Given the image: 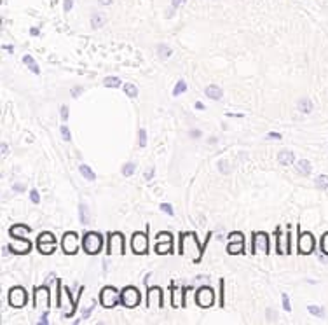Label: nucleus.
<instances>
[{
  "label": "nucleus",
  "instance_id": "nucleus-52",
  "mask_svg": "<svg viewBox=\"0 0 328 325\" xmlns=\"http://www.w3.org/2000/svg\"><path fill=\"white\" fill-rule=\"evenodd\" d=\"M154 173H156V172H154V168L148 170V172L145 173V180H152V177H154Z\"/></svg>",
  "mask_w": 328,
  "mask_h": 325
},
{
  "label": "nucleus",
  "instance_id": "nucleus-22",
  "mask_svg": "<svg viewBox=\"0 0 328 325\" xmlns=\"http://www.w3.org/2000/svg\"><path fill=\"white\" fill-rule=\"evenodd\" d=\"M243 250H245V241H229L227 245V254H243Z\"/></svg>",
  "mask_w": 328,
  "mask_h": 325
},
{
  "label": "nucleus",
  "instance_id": "nucleus-54",
  "mask_svg": "<svg viewBox=\"0 0 328 325\" xmlns=\"http://www.w3.org/2000/svg\"><path fill=\"white\" fill-rule=\"evenodd\" d=\"M185 4V0H173V7L177 9V7H180V6H184Z\"/></svg>",
  "mask_w": 328,
  "mask_h": 325
},
{
  "label": "nucleus",
  "instance_id": "nucleus-3",
  "mask_svg": "<svg viewBox=\"0 0 328 325\" xmlns=\"http://www.w3.org/2000/svg\"><path fill=\"white\" fill-rule=\"evenodd\" d=\"M142 301V296H140V290L136 287H126L121 292V304L126 308H136Z\"/></svg>",
  "mask_w": 328,
  "mask_h": 325
},
{
  "label": "nucleus",
  "instance_id": "nucleus-13",
  "mask_svg": "<svg viewBox=\"0 0 328 325\" xmlns=\"http://www.w3.org/2000/svg\"><path fill=\"white\" fill-rule=\"evenodd\" d=\"M9 250L12 254H18V255H25L32 250V243L25 238H14L12 241L9 243Z\"/></svg>",
  "mask_w": 328,
  "mask_h": 325
},
{
  "label": "nucleus",
  "instance_id": "nucleus-58",
  "mask_svg": "<svg viewBox=\"0 0 328 325\" xmlns=\"http://www.w3.org/2000/svg\"><path fill=\"white\" fill-rule=\"evenodd\" d=\"M30 33H32L33 37H35V35H39V28H32V30H30Z\"/></svg>",
  "mask_w": 328,
  "mask_h": 325
},
{
  "label": "nucleus",
  "instance_id": "nucleus-28",
  "mask_svg": "<svg viewBox=\"0 0 328 325\" xmlns=\"http://www.w3.org/2000/svg\"><path fill=\"white\" fill-rule=\"evenodd\" d=\"M103 84L106 88H121L122 80L119 79V77H106V79L103 80Z\"/></svg>",
  "mask_w": 328,
  "mask_h": 325
},
{
  "label": "nucleus",
  "instance_id": "nucleus-39",
  "mask_svg": "<svg viewBox=\"0 0 328 325\" xmlns=\"http://www.w3.org/2000/svg\"><path fill=\"white\" fill-rule=\"evenodd\" d=\"M321 252L325 255H328V233L323 234V238H321Z\"/></svg>",
  "mask_w": 328,
  "mask_h": 325
},
{
  "label": "nucleus",
  "instance_id": "nucleus-21",
  "mask_svg": "<svg viewBox=\"0 0 328 325\" xmlns=\"http://www.w3.org/2000/svg\"><path fill=\"white\" fill-rule=\"evenodd\" d=\"M297 107H299V110L302 114H311V112H313V109H314L313 101H311L309 98H300Z\"/></svg>",
  "mask_w": 328,
  "mask_h": 325
},
{
  "label": "nucleus",
  "instance_id": "nucleus-14",
  "mask_svg": "<svg viewBox=\"0 0 328 325\" xmlns=\"http://www.w3.org/2000/svg\"><path fill=\"white\" fill-rule=\"evenodd\" d=\"M264 252L269 254V236L266 233H255L253 234V254Z\"/></svg>",
  "mask_w": 328,
  "mask_h": 325
},
{
  "label": "nucleus",
  "instance_id": "nucleus-8",
  "mask_svg": "<svg viewBox=\"0 0 328 325\" xmlns=\"http://www.w3.org/2000/svg\"><path fill=\"white\" fill-rule=\"evenodd\" d=\"M79 245H80V241H79V236L75 233H67L61 239V249L65 254H70V255L77 254Z\"/></svg>",
  "mask_w": 328,
  "mask_h": 325
},
{
  "label": "nucleus",
  "instance_id": "nucleus-11",
  "mask_svg": "<svg viewBox=\"0 0 328 325\" xmlns=\"http://www.w3.org/2000/svg\"><path fill=\"white\" fill-rule=\"evenodd\" d=\"M171 241H173V236L169 233H159L157 234V243H156V252L159 255L163 254H169L171 252Z\"/></svg>",
  "mask_w": 328,
  "mask_h": 325
},
{
  "label": "nucleus",
  "instance_id": "nucleus-29",
  "mask_svg": "<svg viewBox=\"0 0 328 325\" xmlns=\"http://www.w3.org/2000/svg\"><path fill=\"white\" fill-rule=\"evenodd\" d=\"M308 310H309L311 315H313V316H318V318H323V316H325V310H323L321 306L311 304V306H308Z\"/></svg>",
  "mask_w": 328,
  "mask_h": 325
},
{
  "label": "nucleus",
  "instance_id": "nucleus-18",
  "mask_svg": "<svg viewBox=\"0 0 328 325\" xmlns=\"http://www.w3.org/2000/svg\"><path fill=\"white\" fill-rule=\"evenodd\" d=\"M278 162L283 166L293 165V162H295V154H293L292 151H281L279 156H278Z\"/></svg>",
  "mask_w": 328,
  "mask_h": 325
},
{
  "label": "nucleus",
  "instance_id": "nucleus-62",
  "mask_svg": "<svg viewBox=\"0 0 328 325\" xmlns=\"http://www.w3.org/2000/svg\"><path fill=\"white\" fill-rule=\"evenodd\" d=\"M2 154H7V144H2Z\"/></svg>",
  "mask_w": 328,
  "mask_h": 325
},
{
  "label": "nucleus",
  "instance_id": "nucleus-36",
  "mask_svg": "<svg viewBox=\"0 0 328 325\" xmlns=\"http://www.w3.org/2000/svg\"><path fill=\"white\" fill-rule=\"evenodd\" d=\"M218 170H220V173H224V175L231 173V166H229V162L227 161H222V159L218 161Z\"/></svg>",
  "mask_w": 328,
  "mask_h": 325
},
{
  "label": "nucleus",
  "instance_id": "nucleus-4",
  "mask_svg": "<svg viewBox=\"0 0 328 325\" xmlns=\"http://www.w3.org/2000/svg\"><path fill=\"white\" fill-rule=\"evenodd\" d=\"M106 254L108 255H121L124 254V236L121 233L108 234V243H106Z\"/></svg>",
  "mask_w": 328,
  "mask_h": 325
},
{
  "label": "nucleus",
  "instance_id": "nucleus-42",
  "mask_svg": "<svg viewBox=\"0 0 328 325\" xmlns=\"http://www.w3.org/2000/svg\"><path fill=\"white\" fill-rule=\"evenodd\" d=\"M61 135H63V140H67V142H70L72 140V133L67 126H61Z\"/></svg>",
  "mask_w": 328,
  "mask_h": 325
},
{
  "label": "nucleus",
  "instance_id": "nucleus-45",
  "mask_svg": "<svg viewBox=\"0 0 328 325\" xmlns=\"http://www.w3.org/2000/svg\"><path fill=\"white\" fill-rule=\"evenodd\" d=\"M281 299H283V308H285V311H290V310H292V306H290V299H288L287 294H283V296H281Z\"/></svg>",
  "mask_w": 328,
  "mask_h": 325
},
{
  "label": "nucleus",
  "instance_id": "nucleus-27",
  "mask_svg": "<svg viewBox=\"0 0 328 325\" xmlns=\"http://www.w3.org/2000/svg\"><path fill=\"white\" fill-rule=\"evenodd\" d=\"M79 219L82 224H89V208L88 205H79Z\"/></svg>",
  "mask_w": 328,
  "mask_h": 325
},
{
  "label": "nucleus",
  "instance_id": "nucleus-34",
  "mask_svg": "<svg viewBox=\"0 0 328 325\" xmlns=\"http://www.w3.org/2000/svg\"><path fill=\"white\" fill-rule=\"evenodd\" d=\"M135 170H136L135 162H126V165L122 166V175H124V177H131V175L135 173Z\"/></svg>",
  "mask_w": 328,
  "mask_h": 325
},
{
  "label": "nucleus",
  "instance_id": "nucleus-17",
  "mask_svg": "<svg viewBox=\"0 0 328 325\" xmlns=\"http://www.w3.org/2000/svg\"><path fill=\"white\" fill-rule=\"evenodd\" d=\"M30 231L32 229H30L27 224H16L9 229V234L14 238H25L27 234H30Z\"/></svg>",
  "mask_w": 328,
  "mask_h": 325
},
{
  "label": "nucleus",
  "instance_id": "nucleus-43",
  "mask_svg": "<svg viewBox=\"0 0 328 325\" xmlns=\"http://www.w3.org/2000/svg\"><path fill=\"white\" fill-rule=\"evenodd\" d=\"M229 241H245V236H243L241 233H232L231 236H229Z\"/></svg>",
  "mask_w": 328,
  "mask_h": 325
},
{
  "label": "nucleus",
  "instance_id": "nucleus-31",
  "mask_svg": "<svg viewBox=\"0 0 328 325\" xmlns=\"http://www.w3.org/2000/svg\"><path fill=\"white\" fill-rule=\"evenodd\" d=\"M316 187L318 189H328V175H319V177H316Z\"/></svg>",
  "mask_w": 328,
  "mask_h": 325
},
{
  "label": "nucleus",
  "instance_id": "nucleus-25",
  "mask_svg": "<svg viewBox=\"0 0 328 325\" xmlns=\"http://www.w3.org/2000/svg\"><path fill=\"white\" fill-rule=\"evenodd\" d=\"M311 170H313V166H311V162L308 159H300L297 162V172L300 175H309Z\"/></svg>",
  "mask_w": 328,
  "mask_h": 325
},
{
  "label": "nucleus",
  "instance_id": "nucleus-61",
  "mask_svg": "<svg viewBox=\"0 0 328 325\" xmlns=\"http://www.w3.org/2000/svg\"><path fill=\"white\" fill-rule=\"evenodd\" d=\"M216 142H218V140H216V136H211V138H210V144H211V145H215Z\"/></svg>",
  "mask_w": 328,
  "mask_h": 325
},
{
  "label": "nucleus",
  "instance_id": "nucleus-33",
  "mask_svg": "<svg viewBox=\"0 0 328 325\" xmlns=\"http://www.w3.org/2000/svg\"><path fill=\"white\" fill-rule=\"evenodd\" d=\"M157 53H159L161 58H169L173 54V51H171V48H168V46L161 44L159 48H157Z\"/></svg>",
  "mask_w": 328,
  "mask_h": 325
},
{
  "label": "nucleus",
  "instance_id": "nucleus-46",
  "mask_svg": "<svg viewBox=\"0 0 328 325\" xmlns=\"http://www.w3.org/2000/svg\"><path fill=\"white\" fill-rule=\"evenodd\" d=\"M93 310H95V306H89L88 310H84L82 311V320H88L89 316H91V313H93Z\"/></svg>",
  "mask_w": 328,
  "mask_h": 325
},
{
  "label": "nucleus",
  "instance_id": "nucleus-55",
  "mask_svg": "<svg viewBox=\"0 0 328 325\" xmlns=\"http://www.w3.org/2000/svg\"><path fill=\"white\" fill-rule=\"evenodd\" d=\"M72 6H74V2H72V0H65V11L67 12L72 9Z\"/></svg>",
  "mask_w": 328,
  "mask_h": 325
},
{
  "label": "nucleus",
  "instance_id": "nucleus-44",
  "mask_svg": "<svg viewBox=\"0 0 328 325\" xmlns=\"http://www.w3.org/2000/svg\"><path fill=\"white\" fill-rule=\"evenodd\" d=\"M224 287H225V281H224V278L220 280V306H224L225 304V299H224Z\"/></svg>",
  "mask_w": 328,
  "mask_h": 325
},
{
  "label": "nucleus",
  "instance_id": "nucleus-48",
  "mask_svg": "<svg viewBox=\"0 0 328 325\" xmlns=\"http://www.w3.org/2000/svg\"><path fill=\"white\" fill-rule=\"evenodd\" d=\"M189 135H190V138H201V136H203V133L199 130H190Z\"/></svg>",
  "mask_w": 328,
  "mask_h": 325
},
{
  "label": "nucleus",
  "instance_id": "nucleus-53",
  "mask_svg": "<svg viewBox=\"0 0 328 325\" xmlns=\"http://www.w3.org/2000/svg\"><path fill=\"white\" fill-rule=\"evenodd\" d=\"M39 323H42V325H48V323H49V320H48V311H46V313L42 315V318H40Z\"/></svg>",
  "mask_w": 328,
  "mask_h": 325
},
{
  "label": "nucleus",
  "instance_id": "nucleus-37",
  "mask_svg": "<svg viewBox=\"0 0 328 325\" xmlns=\"http://www.w3.org/2000/svg\"><path fill=\"white\" fill-rule=\"evenodd\" d=\"M138 145L140 147H145V145H147V131H145L143 128L138 131Z\"/></svg>",
  "mask_w": 328,
  "mask_h": 325
},
{
  "label": "nucleus",
  "instance_id": "nucleus-9",
  "mask_svg": "<svg viewBox=\"0 0 328 325\" xmlns=\"http://www.w3.org/2000/svg\"><path fill=\"white\" fill-rule=\"evenodd\" d=\"M195 302L201 308H210L215 302V292L210 287H201L195 294Z\"/></svg>",
  "mask_w": 328,
  "mask_h": 325
},
{
  "label": "nucleus",
  "instance_id": "nucleus-47",
  "mask_svg": "<svg viewBox=\"0 0 328 325\" xmlns=\"http://www.w3.org/2000/svg\"><path fill=\"white\" fill-rule=\"evenodd\" d=\"M59 110H61V119H63V121H67L68 115H70V114H68V107L67 105H61V109H59Z\"/></svg>",
  "mask_w": 328,
  "mask_h": 325
},
{
  "label": "nucleus",
  "instance_id": "nucleus-12",
  "mask_svg": "<svg viewBox=\"0 0 328 325\" xmlns=\"http://www.w3.org/2000/svg\"><path fill=\"white\" fill-rule=\"evenodd\" d=\"M314 245H316V241H314V236L311 233H300L299 236V243H297V247H299V254H311V252L314 250Z\"/></svg>",
  "mask_w": 328,
  "mask_h": 325
},
{
  "label": "nucleus",
  "instance_id": "nucleus-30",
  "mask_svg": "<svg viewBox=\"0 0 328 325\" xmlns=\"http://www.w3.org/2000/svg\"><path fill=\"white\" fill-rule=\"evenodd\" d=\"M124 93L129 98H136V96H138V88H136L135 84L127 83V84H124Z\"/></svg>",
  "mask_w": 328,
  "mask_h": 325
},
{
  "label": "nucleus",
  "instance_id": "nucleus-16",
  "mask_svg": "<svg viewBox=\"0 0 328 325\" xmlns=\"http://www.w3.org/2000/svg\"><path fill=\"white\" fill-rule=\"evenodd\" d=\"M49 289L48 287H40V289H35V306L37 308H49Z\"/></svg>",
  "mask_w": 328,
  "mask_h": 325
},
{
  "label": "nucleus",
  "instance_id": "nucleus-50",
  "mask_svg": "<svg viewBox=\"0 0 328 325\" xmlns=\"http://www.w3.org/2000/svg\"><path fill=\"white\" fill-rule=\"evenodd\" d=\"M82 91H84V89H82V86H77V88H74V89H72V96H74V98H77V96H79Z\"/></svg>",
  "mask_w": 328,
  "mask_h": 325
},
{
  "label": "nucleus",
  "instance_id": "nucleus-15",
  "mask_svg": "<svg viewBox=\"0 0 328 325\" xmlns=\"http://www.w3.org/2000/svg\"><path fill=\"white\" fill-rule=\"evenodd\" d=\"M147 306L161 308L163 306V290L159 287H150L147 292Z\"/></svg>",
  "mask_w": 328,
  "mask_h": 325
},
{
  "label": "nucleus",
  "instance_id": "nucleus-5",
  "mask_svg": "<svg viewBox=\"0 0 328 325\" xmlns=\"http://www.w3.org/2000/svg\"><path fill=\"white\" fill-rule=\"evenodd\" d=\"M100 302L103 308H116L121 302V294L114 287H105L100 294Z\"/></svg>",
  "mask_w": 328,
  "mask_h": 325
},
{
  "label": "nucleus",
  "instance_id": "nucleus-6",
  "mask_svg": "<svg viewBox=\"0 0 328 325\" xmlns=\"http://www.w3.org/2000/svg\"><path fill=\"white\" fill-rule=\"evenodd\" d=\"M28 302V294L23 287H12L9 290V304L12 308H23Z\"/></svg>",
  "mask_w": 328,
  "mask_h": 325
},
{
  "label": "nucleus",
  "instance_id": "nucleus-23",
  "mask_svg": "<svg viewBox=\"0 0 328 325\" xmlns=\"http://www.w3.org/2000/svg\"><path fill=\"white\" fill-rule=\"evenodd\" d=\"M173 301H171V304L173 308H180V306H185V302L182 301V297H184V294L185 292H180L178 289H174V285H173Z\"/></svg>",
  "mask_w": 328,
  "mask_h": 325
},
{
  "label": "nucleus",
  "instance_id": "nucleus-26",
  "mask_svg": "<svg viewBox=\"0 0 328 325\" xmlns=\"http://www.w3.org/2000/svg\"><path fill=\"white\" fill-rule=\"evenodd\" d=\"M79 172H80V175H82L86 180H95L96 178V175H95V172H93L91 168H89L88 165H80L79 166Z\"/></svg>",
  "mask_w": 328,
  "mask_h": 325
},
{
  "label": "nucleus",
  "instance_id": "nucleus-60",
  "mask_svg": "<svg viewBox=\"0 0 328 325\" xmlns=\"http://www.w3.org/2000/svg\"><path fill=\"white\" fill-rule=\"evenodd\" d=\"M101 6H108V4H112V0H100Z\"/></svg>",
  "mask_w": 328,
  "mask_h": 325
},
{
  "label": "nucleus",
  "instance_id": "nucleus-63",
  "mask_svg": "<svg viewBox=\"0 0 328 325\" xmlns=\"http://www.w3.org/2000/svg\"><path fill=\"white\" fill-rule=\"evenodd\" d=\"M267 316H269V318H274V313H272V310L267 311Z\"/></svg>",
  "mask_w": 328,
  "mask_h": 325
},
{
  "label": "nucleus",
  "instance_id": "nucleus-1",
  "mask_svg": "<svg viewBox=\"0 0 328 325\" xmlns=\"http://www.w3.org/2000/svg\"><path fill=\"white\" fill-rule=\"evenodd\" d=\"M180 249H182V254H185L187 257H190L194 260V262H199L203 257V249L201 245L198 243V239H195L194 234L187 233L182 236L180 239Z\"/></svg>",
  "mask_w": 328,
  "mask_h": 325
},
{
  "label": "nucleus",
  "instance_id": "nucleus-41",
  "mask_svg": "<svg viewBox=\"0 0 328 325\" xmlns=\"http://www.w3.org/2000/svg\"><path fill=\"white\" fill-rule=\"evenodd\" d=\"M37 241H56V238H54L51 233H42Z\"/></svg>",
  "mask_w": 328,
  "mask_h": 325
},
{
  "label": "nucleus",
  "instance_id": "nucleus-49",
  "mask_svg": "<svg viewBox=\"0 0 328 325\" xmlns=\"http://www.w3.org/2000/svg\"><path fill=\"white\" fill-rule=\"evenodd\" d=\"M267 138H269V140H281V133H276V131H271V133H267Z\"/></svg>",
  "mask_w": 328,
  "mask_h": 325
},
{
  "label": "nucleus",
  "instance_id": "nucleus-38",
  "mask_svg": "<svg viewBox=\"0 0 328 325\" xmlns=\"http://www.w3.org/2000/svg\"><path fill=\"white\" fill-rule=\"evenodd\" d=\"M30 199H32V203L39 205V203H40V194H39V191H37V189H32V191H30Z\"/></svg>",
  "mask_w": 328,
  "mask_h": 325
},
{
  "label": "nucleus",
  "instance_id": "nucleus-40",
  "mask_svg": "<svg viewBox=\"0 0 328 325\" xmlns=\"http://www.w3.org/2000/svg\"><path fill=\"white\" fill-rule=\"evenodd\" d=\"M161 210H163L164 213H168V215H174V210H173V207L169 203H161Z\"/></svg>",
  "mask_w": 328,
  "mask_h": 325
},
{
  "label": "nucleus",
  "instance_id": "nucleus-7",
  "mask_svg": "<svg viewBox=\"0 0 328 325\" xmlns=\"http://www.w3.org/2000/svg\"><path fill=\"white\" fill-rule=\"evenodd\" d=\"M292 231L290 233H281V229H276V250L278 254H290L292 249H290V243H292Z\"/></svg>",
  "mask_w": 328,
  "mask_h": 325
},
{
  "label": "nucleus",
  "instance_id": "nucleus-20",
  "mask_svg": "<svg viewBox=\"0 0 328 325\" xmlns=\"http://www.w3.org/2000/svg\"><path fill=\"white\" fill-rule=\"evenodd\" d=\"M204 93H206V96L208 98H211V100H220V98L224 96V93H222V89H220L216 84H210L206 89H204Z\"/></svg>",
  "mask_w": 328,
  "mask_h": 325
},
{
  "label": "nucleus",
  "instance_id": "nucleus-2",
  "mask_svg": "<svg viewBox=\"0 0 328 325\" xmlns=\"http://www.w3.org/2000/svg\"><path fill=\"white\" fill-rule=\"evenodd\" d=\"M103 247V238H101L100 233H95V231H89V233L84 234L82 239V249L86 254L89 255H96L98 252L101 250Z\"/></svg>",
  "mask_w": 328,
  "mask_h": 325
},
{
  "label": "nucleus",
  "instance_id": "nucleus-57",
  "mask_svg": "<svg viewBox=\"0 0 328 325\" xmlns=\"http://www.w3.org/2000/svg\"><path fill=\"white\" fill-rule=\"evenodd\" d=\"M4 49L9 51V53H14V46H4Z\"/></svg>",
  "mask_w": 328,
  "mask_h": 325
},
{
  "label": "nucleus",
  "instance_id": "nucleus-10",
  "mask_svg": "<svg viewBox=\"0 0 328 325\" xmlns=\"http://www.w3.org/2000/svg\"><path fill=\"white\" fill-rule=\"evenodd\" d=\"M131 249H133L135 254H147L148 252V238L145 233H135L133 239H131Z\"/></svg>",
  "mask_w": 328,
  "mask_h": 325
},
{
  "label": "nucleus",
  "instance_id": "nucleus-19",
  "mask_svg": "<svg viewBox=\"0 0 328 325\" xmlns=\"http://www.w3.org/2000/svg\"><path fill=\"white\" fill-rule=\"evenodd\" d=\"M37 249H39L40 254L49 255L56 250V241H37Z\"/></svg>",
  "mask_w": 328,
  "mask_h": 325
},
{
  "label": "nucleus",
  "instance_id": "nucleus-32",
  "mask_svg": "<svg viewBox=\"0 0 328 325\" xmlns=\"http://www.w3.org/2000/svg\"><path fill=\"white\" fill-rule=\"evenodd\" d=\"M187 91V83L185 80H180V83H177V86L173 89V96H180L182 93Z\"/></svg>",
  "mask_w": 328,
  "mask_h": 325
},
{
  "label": "nucleus",
  "instance_id": "nucleus-56",
  "mask_svg": "<svg viewBox=\"0 0 328 325\" xmlns=\"http://www.w3.org/2000/svg\"><path fill=\"white\" fill-rule=\"evenodd\" d=\"M12 189H14L16 192H23V191H25V187H23V186H21V184H16V186H14V187H12Z\"/></svg>",
  "mask_w": 328,
  "mask_h": 325
},
{
  "label": "nucleus",
  "instance_id": "nucleus-35",
  "mask_svg": "<svg viewBox=\"0 0 328 325\" xmlns=\"http://www.w3.org/2000/svg\"><path fill=\"white\" fill-rule=\"evenodd\" d=\"M91 25H93V28H100V27H103L105 25V18L103 16H93L91 18Z\"/></svg>",
  "mask_w": 328,
  "mask_h": 325
},
{
  "label": "nucleus",
  "instance_id": "nucleus-59",
  "mask_svg": "<svg viewBox=\"0 0 328 325\" xmlns=\"http://www.w3.org/2000/svg\"><path fill=\"white\" fill-rule=\"evenodd\" d=\"M195 109H198V110H204V105L201 104V101H198V104H195Z\"/></svg>",
  "mask_w": 328,
  "mask_h": 325
},
{
  "label": "nucleus",
  "instance_id": "nucleus-51",
  "mask_svg": "<svg viewBox=\"0 0 328 325\" xmlns=\"http://www.w3.org/2000/svg\"><path fill=\"white\" fill-rule=\"evenodd\" d=\"M58 287H59V280L56 278V280H54V294H58V292H56ZM59 306H61V302H59V299L56 297V308H59Z\"/></svg>",
  "mask_w": 328,
  "mask_h": 325
},
{
  "label": "nucleus",
  "instance_id": "nucleus-24",
  "mask_svg": "<svg viewBox=\"0 0 328 325\" xmlns=\"http://www.w3.org/2000/svg\"><path fill=\"white\" fill-rule=\"evenodd\" d=\"M23 63L30 68V70L33 72V74H37V75L40 74V68H39V65H37L35 59H33L32 56H30V54H27V56H23Z\"/></svg>",
  "mask_w": 328,
  "mask_h": 325
}]
</instances>
